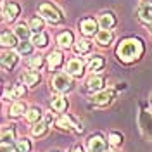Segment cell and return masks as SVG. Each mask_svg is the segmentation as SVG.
<instances>
[{"label":"cell","instance_id":"6da1fadb","mask_svg":"<svg viewBox=\"0 0 152 152\" xmlns=\"http://www.w3.org/2000/svg\"><path fill=\"white\" fill-rule=\"evenodd\" d=\"M143 52V45L140 40L137 38H128V40H123L118 47V57L123 61V62H133L135 59L142 56Z\"/></svg>","mask_w":152,"mask_h":152},{"label":"cell","instance_id":"7a4b0ae2","mask_svg":"<svg viewBox=\"0 0 152 152\" xmlns=\"http://www.w3.org/2000/svg\"><path fill=\"white\" fill-rule=\"evenodd\" d=\"M52 86L56 88L57 92H66L71 88V78L64 73H61V75H56L54 76V80H52Z\"/></svg>","mask_w":152,"mask_h":152},{"label":"cell","instance_id":"3957f363","mask_svg":"<svg viewBox=\"0 0 152 152\" xmlns=\"http://www.w3.org/2000/svg\"><path fill=\"white\" fill-rule=\"evenodd\" d=\"M40 16H43L48 23H57V21L61 19L59 12H57L50 4H42V5H40Z\"/></svg>","mask_w":152,"mask_h":152},{"label":"cell","instance_id":"277c9868","mask_svg":"<svg viewBox=\"0 0 152 152\" xmlns=\"http://www.w3.org/2000/svg\"><path fill=\"white\" fill-rule=\"evenodd\" d=\"M86 147H88V151L90 152H104L105 151V142H104L102 137L95 135V137H90V138H88Z\"/></svg>","mask_w":152,"mask_h":152},{"label":"cell","instance_id":"5b68a950","mask_svg":"<svg viewBox=\"0 0 152 152\" xmlns=\"http://www.w3.org/2000/svg\"><path fill=\"white\" fill-rule=\"evenodd\" d=\"M67 73L73 76H81L83 75V62L80 59H71L67 62Z\"/></svg>","mask_w":152,"mask_h":152},{"label":"cell","instance_id":"8992f818","mask_svg":"<svg viewBox=\"0 0 152 152\" xmlns=\"http://www.w3.org/2000/svg\"><path fill=\"white\" fill-rule=\"evenodd\" d=\"M138 18L143 23H152V5L151 4H142L138 7Z\"/></svg>","mask_w":152,"mask_h":152},{"label":"cell","instance_id":"52a82bcc","mask_svg":"<svg viewBox=\"0 0 152 152\" xmlns=\"http://www.w3.org/2000/svg\"><path fill=\"white\" fill-rule=\"evenodd\" d=\"M111 99H113V90H102V92H99L97 95H94L92 100H94L95 104L102 105V104H107Z\"/></svg>","mask_w":152,"mask_h":152},{"label":"cell","instance_id":"ba28073f","mask_svg":"<svg viewBox=\"0 0 152 152\" xmlns=\"http://www.w3.org/2000/svg\"><path fill=\"white\" fill-rule=\"evenodd\" d=\"M111 40H113V33L109 29H100L97 33V43H100V45H109Z\"/></svg>","mask_w":152,"mask_h":152},{"label":"cell","instance_id":"9c48e42d","mask_svg":"<svg viewBox=\"0 0 152 152\" xmlns=\"http://www.w3.org/2000/svg\"><path fill=\"white\" fill-rule=\"evenodd\" d=\"M95 29H97V23H95L94 19H85V21H81V31H83L85 35H94Z\"/></svg>","mask_w":152,"mask_h":152},{"label":"cell","instance_id":"30bf717a","mask_svg":"<svg viewBox=\"0 0 152 152\" xmlns=\"http://www.w3.org/2000/svg\"><path fill=\"white\" fill-rule=\"evenodd\" d=\"M18 14H19V7L16 5V4H9V5H5V9H4V16H5L7 21H12Z\"/></svg>","mask_w":152,"mask_h":152},{"label":"cell","instance_id":"8fae6325","mask_svg":"<svg viewBox=\"0 0 152 152\" xmlns=\"http://www.w3.org/2000/svg\"><path fill=\"white\" fill-rule=\"evenodd\" d=\"M16 59H18V56H16V54L4 52V54H2V64H4V67H5V69H9V67H12L14 64H16Z\"/></svg>","mask_w":152,"mask_h":152},{"label":"cell","instance_id":"7c38bea8","mask_svg":"<svg viewBox=\"0 0 152 152\" xmlns=\"http://www.w3.org/2000/svg\"><path fill=\"white\" fill-rule=\"evenodd\" d=\"M104 85V81H102V78H99V76H92V78H88V81H86V88L88 90H100Z\"/></svg>","mask_w":152,"mask_h":152},{"label":"cell","instance_id":"4fadbf2b","mask_svg":"<svg viewBox=\"0 0 152 152\" xmlns=\"http://www.w3.org/2000/svg\"><path fill=\"white\" fill-rule=\"evenodd\" d=\"M57 43H59L61 47H69V45L73 43V35H71L69 31H64V33H61V35L57 37Z\"/></svg>","mask_w":152,"mask_h":152},{"label":"cell","instance_id":"5bb4252c","mask_svg":"<svg viewBox=\"0 0 152 152\" xmlns=\"http://www.w3.org/2000/svg\"><path fill=\"white\" fill-rule=\"evenodd\" d=\"M61 62H62V54L61 52H50V56H48V64L52 69H56V67L61 66Z\"/></svg>","mask_w":152,"mask_h":152},{"label":"cell","instance_id":"9a60e30c","mask_svg":"<svg viewBox=\"0 0 152 152\" xmlns=\"http://www.w3.org/2000/svg\"><path fill=\"white\" fill-rule=\"evenodd\" d=\"M50 105H52V109H56V111H64L66 109V99H62V97H52V100H50Z\"/></svg>","mask_w":152,"mask_h":152},{"label":"cell","instance_id":"2e32d148","mask_svg":"<svg viewBox=\"0 0 152 152\" xmlns=\"http://www.w3.org/2000/svg\"><path fill=\"white\" fill-rule=\"evenodd\" d=\"M99 24H100V28L102 29H109L114 26V18L111 14H102L100 16V21H99Z\"/></svg>","mask_w":152,"mask_h":152},{"label":"cell","instance_id":"e0dca14e","mask_svg":"<svg viewBox=\"0 0 152 152\" xmlns=\"http://www.w3.org/2000/svg\"><path fill=\"white\" fill-rule=\"evenodd\" d=\"M2 45H4V47H14V45H18L16 37L10 35L9 31H4V33H2Z\"/></svg>","mask_w":152,"mask_h":152},{"label":"cell","instance_id":"ac0fdd59","mask_svg":"<svg viewBox=\"0 0 152 152\" xmlns=\"http://www.w3.org/2000/svg\"><path fill=\"white\" fill-rule=\"evenodd\" d=\"M16 37L23 42V40H28L29 38V28L28 26H24V24H19L16 26Z\"/></svg>","mask_w":152,"mask_h":152},{"label":"cell","instance_id":"d6986e66","mask_svg":"<svg viewBox=\"0 0 152 152\" xmlns=\"http://www.w3.org/2000/svg\"><path fill=\"white\" fill-rule=\"evenodd\" d=\"M31 42H33V45H37V47H45V45H47V35L42 33V31H38L37 35L31 38Z\"/></svg>","mask_w":152,"mask_h":152},{"label":"cell","instance_id":"ffe728a7","mask_svg":"<svg viewBox=\"0 0 152 152\" xmlns=\"http://www.w3.org/2000/svg\"><path fill=\"white\" fill-rule=\"evenodd\" d=\"M23 80H24L26 85H35V83H38L40 76H38L37 73H24V75H23Z\"/></svg>","mask_w":152,"mask_h":152},{"label":"cell","instance_id":"44dd1931","mask_svg":"<svg viewBox=\"0 0 152 152\" xmlns=\"http://www.w3.org/2000/svg\"><path fill=\"white\" fill-rule=\"evenodd\" d=\"M102 66H104V61H102V57H94V59L90 61V64H88L90 71H99Z\"/></svg>","mask_w":152,"mask_h":152},{"label":"cell","instance_id":"7402d4cb","mask_svg":"<svg viewBox=\"0 0 152 152\" xmlns=\"http://www.w3.org/2000/svg\"><path fill=\"white\" fill-rule=\"evenodd\" d=\"M75 48H76V52H78V54H85V52L90 50V43H88L86 40H80V42L76 43Z\"/></svg>","mask_w":152,"mask_h":152},{"label":"cell","instance_id":"603a6c76","mask_svg":"<svg viewBox=\"0 0 152 152\" xmlns=\"http://www.w3.org/2000/svg\"><path fill=\"white\" fill-rule=\"evenodd\" d=\"M40 116H42V111L40 109H29L28 113H26V119H28L29 123H33V121H37Z\"/></svg>","mask_w":152,"mask_h":152},{"label":"cell","instance_id":"cb8c5ba5","mask_svg":"<svg viewBox=\"0 0 152 152\" xmlns=\"http://www.w3.org/2000/svg\"><path fill=\"white\" fill-rule=\"evenodd\" d=\"M29 28H31V29H35V31L38 33L40 29L43 28V21H42L40 18H33L31 21H29Z\"/></svg>","mask_w":152,"mask_h":152},{"label":"cell","instance_id":"d4e9b609","mask_svg":"<svg viewBox=\"0 0 152 152\" xmlns=\"http://www.w3.org/2000/svg\"><path fill=\"white\" fill-rule=\"evenodd\" d=\"M12 140H14V132L12 130H4V133H2V143H12Z\"/></svg>","mask_w":152,"mask_h":152},{"label":"cell","instance_id":"484cf974","mask_svg":"<svg viewBox=\"0 0 152 152\" xmlns=\"http://www.w3.org/2000/svg\"><path fill=\"white\" fill-rule=\"evenodd\" d=\"M23 113H24V104H21V102H16L10 107V116H19Z\"/></svg>","mask_w":152,"mask_h":152},{"label":"cell","instance_id":"4316f807","mask_svg":"<svg viewBox=\"0 0 152 152\" xmlns=\"http://www.w3.org/2000/svg\"><path fill=\"white\" fill-rule=\"evenodd\" d=\"M45 130H47V124L45 123H38L33 126V130H31V133L35 135V137H38V135H43L45 133Z\"/></svg>","mask_w":152,"mask_h":152},{"label":"cell","instance_id":"83f0119b","mask_svg":"<svg viewBox=\"0 0 152 152\" xmlns=\"http://www.w3.org/2000/svg\"><path fill=\"white\" fill-rule=\"evenodd\" d=\"M29 147H31V145H29V140L23 138V140L18 142V147H16V149H18V152H29Z\"/></svg>","mask_w":152,"mask_h":152},{"label":"cell","instance_id":"f1b7e54d","mask_svg":"<svg viewBox=\"0 0 152 152\" xmlns=\"http://www.w3.org/2000/svg\"><path fill=\"white\" fill-rule=\"evenodd\" d=\"M42 64H43V59H42L40 56L31 57V59H29V67H33V69H38V67H42Z\"/></svg>","mask_w":152,"mask_h":152},{"label":"cell","instance_id":"f546056e","mask_svg":"<svg viewBox=\"0 0 152 152\" xmlns=\"http://www.w3.org/2000/svg\"><path fill=\"white\" fill-rule=\"evenodd\" d=\"M31 45L29 43H26V40H23V43H19V47H18V50H19V54H29L31 52Z\"/></svg>","mask_w":152,"mask_h":152},{"label":"cell","instance_id":"4dcf8cb0","mask_svg":"<svg viewBox=\"0 0 152 152\" xmlns=\"http://www.w3.org/2000/svg\"><path fill=\"white\" fill-rule=\"evenodd\" d=\"M21 95H24V86L23 85H16L14 86V90H12V97L18 99V97H21Z\"/></svg>","mask_w":152,"mask_h":152},{"label":"cell","instance_id":"1f68e13d","mask_svg":"<svg viewBox=\"0 0 152 152\" xmlns=\"http://www.w3.org/2000/svg\"><path fill=\"white\" fill-rule=\"evenodd\" d=\"M109 142L113 143V145H118V143L121 142V137H119L118 133H111V137H109Z\"/></svg>","mask_w":152,"mask_h":152},{"label":"cell","instance_id":"d6a6232c","mask_svg":"<svg viewBox=\"0 0 152 152\" xmlns=\"http://www.w3.org/2000/svg\"><path fill=\"white\" fill-rule=\"evenodd\" d=\"M45 121L50 123V121H54V118H52V114H45Z\"/></svg>","mask_w":152,"mask_h":152},{"label":"cell","instance_id":"836d02e7","mask_svg":"<svg viewBox=\"0 0 152 152\" xmlns=\"http://www.w3.org/2000/svg\"><path fill=\"white\" fill-rule=\"evenodd\" d=\"M75 152H81V149H76V151Z\"/></svg>","mask_w":152,"mask_h":152},{"label":"cell","instance_id":"e575fe53","mask_svg":"<svg viewBox=\"0 0 152 152\" xmlns=\"http://www.w3.org/2000/svg\"><path fill=\"white\" fill-rule=\"evenodd\" d=\"M151 5H152V0H151Z\"/></svg>","mask_w":152,"mask_h":152}]
</instances>
